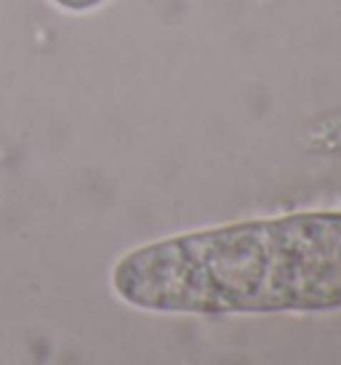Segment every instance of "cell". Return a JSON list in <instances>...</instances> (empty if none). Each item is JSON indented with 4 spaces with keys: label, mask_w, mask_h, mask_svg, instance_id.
<instances>
[{
    "label": "cell",
    "mask_w": 341,
    "mask_h": 365,
    "mask_svg": "<svg viewBox=\"0 0 341 365\" xmlns=\"http://www.w3.org/2000/svg\"><path fill=\"white\" fill-rule=\"evenodd\" d=\"M296 142L307 155L341 160V107L331 112L315 115L301 125Z\"/></svg>",
    "instance_id": "2"
},
{
    "label": "cell",
    "mask_w": 341,
    "mask_h": 365,
    "mask_svg": "<svg viewBox=\"0 0 341 365\" xmlns=\"http://www.w3.org/2000/svg\"><path fill=\"white\" fill-rule=\"evenodd\" d=\"M112 291L158 314H312L341 309V211L205 227L133 248Z\"/></svg>",
    "instance_id": "1"
},
{
    "label": "cell",
    "mask_w": 341,
    "mask_h": 365,
    "mask_svg": "<svg viewBox=\"0 0 341 365\" xmlns=\"http://www.w3.org/2000/svg\"><path fill=\"white\" fill-rule=\"evenodd\" d=\"M59 9L64 11H72V14H83V11H91L96 9V6H101L104 0H54Z\"/></svg>",
    "instance_id": "3"
}]
</instances>
